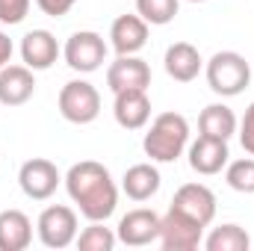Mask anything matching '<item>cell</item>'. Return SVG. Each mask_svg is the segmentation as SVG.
<instances>
[{
  "mask_svg": "<svg viewBox=\"0 0 254 251\" xmlns=\"http://www.w3.org/2000/svg\"><path fill=\"white\" fill-rule=\"evenodd\" d=\"M107 86L110 92H125V89H148L151 86V65L145 60L133 57H119L107 68Z\"/></svg>",
  "mask_w": 254,
  "mask_h": 251,
  "instance_id": "cell-14",
  "label": "cell"
},
{
  "mask_svg": "<svg viewBox=\"0 0 254 251\" xmlns=\"http://www.w3.org/2000/svg\"><path fill=\"white\" fill-rule=\"evenodd\" d=\"M160 225H163V216L148 210V207H136V210H127L125 216L119 219V228H116V237L122 246L130 249H142V246H151L160 240Z\"/></svg>",
  "mask_w": 254,
  "mask_h": 251,
  "instance_id": "cell-9",
  "label": "cell"
},
{
  "mask_svg": "<svg viewBox=\"0 0 254 251\" xmlns=\"http://www.w3.org/2000/svg\"><path fill=\"white\" fill-rule=\"evenodd\" d=\"M172 207H175L178 213L195 219V222L204 225V228L216 219V195H213V189L204 187V184H184V187L175 192Z\"/></svg>",
  "mask_w": 254,
  "mask_h": 251,
  "instance_id": "cell-11",
  "label": "cell"
},
{
  "mask_svg": "<svg viewBox=\"0 0 254 251\" xmlns=\"http://www.w3.org/2000/svg\"><path fill=\"white\" fill-rule=\"evenodd\" d=\"M181 0H136V15L148 21V27H166L175 21Z\"/></svg>",
  "mask_w": 254,
  "mask_h": 251,
  "instance_id": "cell-23",
  "label": "cell"
},
{
  "mask_svg": "<svg viewBox=\"0 0 254 251\" xmlns=\"http://www.w3.org/2000/svg\"><path fill=\"white\" fill-rule=\"evenodd\" d=\"M63 181L65 178L60 175L57 163H51L45 157H33L18 169V187L30 201H48Z\"/></svg>",
  "mask_w": 254,
  "mask_h": 251,
  "instance_id": "cell-7",
  "label": "cell"
},
{
  "mask_svg": "<svg viewBox=\"0 0 254 251\" xmlns=\"http://www.w3.org/2000/svg\"><path fill=\"white\" fill-rule=\"evenodd\" d=\"M160 184H163V178H160V169L154 163H136V166L127 169L125 178H122L125 195L130 201H139V204L151 201L160 192Z\"/></svg>",
  "mask_w": 254,
  "mask_h": 251,
  "instance_id": "cell-19",
  "label": "cell"
},
{
  "mask_svg": "<svg viewBox=\"0 0 254 251\" xmlns=\"http://www.w3.org/2000/svg\"><path fill=\"white\" fill-rule=\"evenodd\" d=\"M110 45L119 57H133L148 45V21L139 15H119L110 27Z\"/></svg>",
  "mask_w": 254,
  "mask_h": 251,
  "instance_id": "cell-15",
  "label": "cell"
},
{
  "mask_svg": "<svg viewBox=\"0 0 254 251\" xmlns=\"http://www.w3.org/2000/svg\"><path fill=\"white\" fill-rule=\"evenodd\" d=\"M33 243V222L24 210H3L0 213V251H24Z\"/></svg>",
  "mask_w": 254,
  "mask_h": 251,
  "instance_id": "cell-18",
  "label": "cell"
},
{
  "mask_svg": "<svg viewBox=\"0 0 254 251\" xmlns=\"http://www.w3.org/2000/svg\"><path fill=\"white\" fill-rule=\"evenodd\" d=\"M74 3H77V0H36V6H39L48 18H63V15H68V12L74 9Z\"/></svg>",
  "mask_w": 254,
  "mask_h": 251,
  "instance_id": "cell-27",
  "label": "cell"
},
{
  "mask_svg": "<svg viewBox=\"0 0 254 251\" xmlns=\"http://www.w3.org/2000/svg\"><path fill=\"white\" fill-rule=\"evenodd\" d=\"M119 243L116 231L107 228L104 222H89V228H83L74 240V246L80 251H113Z\"/></svg>",
  "mask_w": 254,
  "mask_h": 251,
  "instance_id": "cell-22",
  "label": "cell"
},
{
  "mask_svg": "<svg viewBox=\"0 0 254 251\" xmlns=\"http://www.w3.org/2000/svg\"><path fill=\"white\" fill-rule=\"evenodd\" d=\"M187 157H190L192 172H198L204 178H213V175H219L228 166L231 151H228L225 139H213V136H201L198 133V139L190 142V148H187Z\"/></svg>",
  "mask_w": 254,
  "mask_h": 251,
  "instance_id": "cell-10",
  "label": "cell"
},
{
  "mask_svg": "<svg viewBox=\"0 0 254 251\" xmlns=\"http://www.w3.org/2000/svg\"><path fill=\"white\" fill-rule=\"evenodd\" d=\"M163 65H166V74H169L172 80H178V83H192V80L201 74L204 60H201V54H198L195 45H190V42H175V45H169V51H166V57H163Z\"/></svg>",
  "mask_w": 254,
  "mask_h": 251,
  "instance_id": "cell-17",
  "label": "cell"
},
{
  "mask_svg": "<svg viewBox=\"0 0 254 251\" xmlns=\"http://www.w3.org/2000/svg\"><path fill=\"white\" fill-rule=\"evenodd\" d=\"M201 246H204L207 251H249L252 249V237H249L246 228L228 222V225L213 228V231L204 237Z\"/></svg>",
  "mask_w": 254,
  "mask_h": 251,
  "instance_id": "cell-21",
  "label": "cell"
},
{
  "mask_svg": "<svg viewBox=\"0 0 254 251\" xmlns=\"http://www.w3.org/2000/svg\"><path fill=\"white\" fill-rule=\"evenodd\" d=\"M187 148H190V122L181 113H160L142 139V151L151 157V163H175Z\"/></svg>",
  "mask_w": 254,
  "mask_h": 251,
  "instance_id": "cell-2",
  "label": "cell"
},
{
  "mask_svg": "<svg viewBox=\"0 0 254 251\" xmlns=\"http://www.w3.org/2000/svg\"><path fill=\"white\" fill-rule=\"evenodd\" d=\"M190 3H204V0H190Z\"/></svg>",
  "mask_w": 254,
  "mask_h": 251,
  "instance_id": "cell-29",
  "label": "cell"
},
{
  "mask_svg": "<svg viewBox=\"0 0 254 251\" xmlns=\"http://www.w3.org/2000/svg\"><path fill=\"white\" fill-rule=\"evenodd\" d=\"M60 54H63V48L51 30H30L21 39V60L33 71H48L60 60Z\"/></svg>",
  "mask_w": 254,
  "mask_h": 251,
  "instance_id": "cell-13",
  "label": "cell"
},
{
  "mask_svg": "<svg viewBox=\"0 0 254 251\" xmlns=\"http://www.w3.org/2000/svg\"><path fill=\"white\" fill-rule=\"evenodd\" d=\"M237 116H234V110L228 107V104H207L204 110H201V116H198V130H201V136H213V139H231L234 133H237Z\"/></svg>",
  "mask_w": 254,
  "mask_h": 251,
  "instance_id": "cell-20",
  "label": "cell"
},
{
  "mask_svg": "<svg viewBox=\"0 0 254 251\" xmlns=\"http://www.w3.org/2000/svg\"><path fill=\"white\" fill-rule=\"evenodd\" d=\"M30 3L33 0H0V24H21L30 15Z\"/></svg>",
  "mask_w": 254,
  "mask_h": 251,
  "instance_id": "cell-25",
  "label": "cell"
},
{
  "mask_svg": "<svg viewBox=\"0 0 254 251\" xmlns=\"http://www.w3.org/2000/svg\"><path fill=\"white\" fill-rule=\"evenodd\" d=\"M68 198L77 204L80 216L89 222H107L119 207V187L110 169L98 160H80L65 175Z\"/></svg>",
  "mask_w": 254,
  "mask_h": 251,
  "instance_id": "cell-1",
  "label": "cell"
},
{
  "mask_svg": "<svg viewBox=\"0 0 254 251\" xmlns=\"http://www.w3.org/2000/svg\"><path fill=\"white\" fill-rule=\"evenodd\" d=\"M36 234L42 240L45 249H68L74 246L77 234H80V219H77V210L68 207V204H51L39 213V222H36Z\"/></svg>",
  "mask_w": 254,
  "mask_h": 251,
  "instance_id": "cell-4",
  "label": "cell"
},
{
  "mask_svg": "<svg viewBox=\"0 0 254 251\" xmlns=\"http://www.w3.org/2000/svg\"><path fill=\"white\" fill-rule=\"evenodd\" d=\"M157 243L163 246V251H195L204 243V225H198L195 219L169 207V213L163 216Z\"/></svg>",
  "mask_w": 254,
  "mask_h": 251,
  "instance_id": "cell-8",
  "label": "cell"
},
{
  "mask_svg": "<svg viewBox=\"0 0 254 251\" xmlns=\"http://www.w3.org/2000/svg\"><path fill=\"white\" fill-rule=\"evenodd\" d=\"M63 57L71 71L92 74L107 60V42L95 30H77V33L68 36V42H65V48H63Z\"/></svg>",
  "mask_w": 254,
  "mask_h": 251,
  "instance_id": "cell-6",
  "label": "cell"
},
{
  "mask_svg": "<svg viewBox=\"0 0 254 251\" xmlns=\"http://www.w3.org/2000/svg\"><path fill=\"white\" fill-rule=\"evenodd\" d=\"M12 51H15V45H12V39L0 30V71L6 68V65L12 63Z\"/></svg>",
  "mask_w": 254,
  "mask_h": 251,
  "instance_id": "cell-28",
  "label": "cell"
},
{
  "mask_svg": "<svg viewBox=\"0 0 254 251\" xmlns=\"http://www.w3.org/2000/svg\"><path fill=\"white\" fill-rule=\"evenodd\" d=\"M204 74H207V86L219 98H237L252 83V65L237 51H219V54H213L207 60V65H204Z\"/></svg>",
  "mask_w": 254,
  "mask_h": 251,
  "instance_id": "cell-3",
  "label": "cell"
},
{
  "mask_svg": "<svg viewBox=\"0 0 254 251\" xmlns=\"http://www.w3.org/2000/svg\"><path fill=\"white\" fill-rule=\"evenodd\" d=\"M113 116H116L119 127H125V130H142V127L151 122V98H148V89H125V92H116Z\"/></svg>",
  "mask_w": 254,
  "mask_h": 251,
  "instance_id": "cell-12",
  "label": "cell"
},
{
  "mask_svg": "<svg viewBox=\"0 0 254 251\" xmlns=\"http://www.w3.org/2000/svg\"><path fill=\"white\" fill-rule=\"evenodd\" d=\"M60 116L71 125H92L101 116V92L89 80H68L57 98Z\"/></svg>",
  "mask_w": 254,
  "mask_h": 251,
  "instance_id": "cell-5",
  "label": "cell"
},
{
  "mask_svg": "<svg viewBox=\"0 0 254 251\" xmlns=\"http://www.w3.org/2000/svg\"><path fill=\"white\" fill-rule=\"evenodd\" d=\"M237 130H240V145H243V151L254 157V101L249 104V110H246V116H243V122H240Z\"/></svg>",
  "mask_w": 254,
  "mask_h": 251,
  "instance_id": "cell-26",
  "label": "cell"
},
{
  "mask_svg": "<svg viewBox=\"0 0 254 251\" xmlns=\"http://www.w3.org/2000/svg\"><path fill=\"white\" fill-rule=\"evenodd\" d=\"M225 181L234 192L243 195H254V157H243V160H228L225 166Z\"/></svg>",
  "mask_w": 254,
  "mask_h": 251,
  "instance_id": "cell-24",
  "label": "cell"
},
{
  "mask_svg": "<svg viewBox=\"0 0 254 251\" xmlns=\"http://www.w3.org/2000/svg\"><path fill=\"white\" fill-rule=\"evenodd\" d=\"M36 95V77L27 65H6L0 71V104L3 107H24Z\"/></svg>",
  "mask_w": 254,
  "mask_h": 251,
  "instance_id": "cell-16",
  "label": "cell"
}]
</instances>
